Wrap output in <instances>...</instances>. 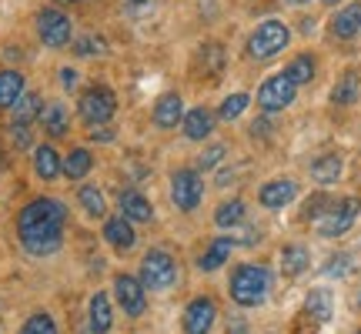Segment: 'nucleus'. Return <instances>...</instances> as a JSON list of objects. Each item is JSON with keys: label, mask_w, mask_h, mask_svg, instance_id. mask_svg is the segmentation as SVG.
Returning a JSON list of instances; mask_svg holds the SVG:
<instances>
[{"label": "nucleus", "mask_w": 361, "mask_h": 334, "mask_svg": "<svg viewBox=\"0 0 361 334\" xmlns=\"http://www.w3.org/2000/svg\"><path fill=\"white\" fill-rule=\"evenodd\" d=\"M64 224H67V207L54 197H37L20 211L17 218V237L24 245L27 254L44 257L54 254L64 245Z\"/></svg>", "instance_id": "1"}, {"label": "nucleus", "mask_w": 361, "mask_h": 334, "mask_svg": "<svg viewBox=\"0 0 361 334\" xmlns=\"http://www.w3.org/2000/svg\"><path fill=\"white\" fill-rule=\"evenodd\" d=\"M271 287V274L261 264H238L228 281V291H231V301L241 304V308H258L264 304Z\"/></svg>", "instance_id": "2"}, {"label": "nucleus", "mask_w": 361, "mask_h": 334, "mask_svg": "<svg viewBox=\"0 0 361 334\" xmlns=\"http://www.w3.org/2000/svg\"><path fill=\"white\" fill-rule=\"evenodd\" d=\"M288 40H291V30H288L281 20H264V24H258V30L247 37V57L271 61V57H278V54L288 47Z\"/></svg>", "instance_id": "3"}, {"label": "nucleus", "mask_w": 361, "mask_h": 334, "mask_svg": "<svg viewBox=\"0 0 361 334\" xmlns=\"http://www.w3.org/2000/svg\"><path fill=\"white\" fill-rule=\"evenodd\" d=\"M174 281H178V264H174V257H171L168 251H161V247L147 251L141 261L144 291H168V287H174Z\"/></svg>", "instance_id": "4"}, {"label": "nucleus", "mask_w": 361, "mask_h": 334, "mask_svg": "<svg viewBox=\"0 0 361 334\" xmlns=\"http://www.w3.org/2000/svg\"><path fill=\"white\" fill-rule=\"evenodd\" d=\"M80 117L87 120V124H107L111 117H114L117 111V97L111 87H104V84H94V87H87L84 94H80V104H78Z\"/></svg>", "instance_id": "5"}, {"label": "nucleus", "mask_w": 361, "mask_h": 334, "mask_svg": "<svg viewBox=\"0 0 361 334\" xmlns=\"http://www.w3.org/2000/svg\"><path fill=\"white\" fill-rule=\"evenodd\" d=\"M358 214H361L358 197H341V201H331V207L318 218V231H322V237H341V234L358 221Z\"/></svg>", "instance_id": "6"}, {"label": "nucleus", "mask_w": 361, "mask_h": 334, "mask_svg": "<svg viewBox=\"0 0 361 334\" xmlns=\"http://www.w3.org/2000/svg\"><path fill=\"white\" fill-rule=\"evenodd\" d=\"M201 197H204V180H201V174L191 171V167L174 171V178H171V201L178 204V211H197Z\"/></svg>", "instance_id": "7"}, {"label": "nucleus", "mask_w": 361, "mask_h": 334, "mask_svg": "<svg viewBox=\"0 0 361 334\" xmlns=\"http://www.w3.org/2000/svg\"><path fill=\"white\" fill-rule=\"evenodd\" d=\"M298 84L288 74H274L258 87V107L264 114H274V111H284L288 104H295Z\"/></svg>", "instance_id": "8"}, {"label": "nucleus", "mask_w": 361, "mask_h": 334, "mask_svg": "<svg viewBox=\"0 0 361 334\" xmlns=\"http://www.w3.org/2000/svg\"><path fill=\"white\" fill-rule=\"evenodd\" d=\"M37 34L47 47H67L71 44V17L57 7H47V11L37 13Z\"/></svg>", "instance_id": "9"}, {"label": "nucleus", "mask_w": 361, "mask_h": 334, "mask_svg": "<svg viewBox=\"0 0 361 334\" xmlns=\"http://www.w3.org/2000/svg\"><path fill=\"white\" fill-rule=\"evenodd\" d=\"M114 295L117 304L128 318H141L144 308H147V295H144L141 278H130V274H117L114 278Z\"/></svg>", "instance_id": "10"}, {"label": "nucleus", "mask_w": 361, "mask_h": 334, "mask_svg": "<svg viewBox=\"0 0 361 334\" xmlns=\"http://www.w3.org/2000/svg\"><path fill=\"white\" fill-rule=\"evenodd\" d=\"M214 318H218V304L211 297H194L191 304L184 308V334H211L214 328Z\"/></svg>", "instance_id": "11"}, {"label": "nucleus", "mask_w": 361, "mask_h": 334, "mask_svg": "<svg viewBox=\"0 0 361 334\" xmlns=\"http://www.w3.org/2000/svg\"><path fill=\"white\" fill-rule=\"evenodd\" d=\"M194 74H197V80L218 84L221 74H224V47L221 44H201L194 54Z\"/></svg>", "instance_id": "12"}, {"label": "nucleus", "mask_w": 361, "mask_h": 334, "mask_svg": "<svg viewBox=\"0 0 361 334\" xmlns=\"http://www.w3.org/2000/svg\"><path fill=\"white\" fill-rule=\"evenodd\" d=\"M104 241L114 247V251H130L134 241H137V234H134V228H130V221L121 214V218H111L107 224H104Z\"/></svg>", "instance_id": "13"}, {"label": "nucleus", "mask_w": 361, "mask_h": 334, "mask_svg": "<svg viewBox=\"0 0 361 334\" xmlns=\"http://www.w3.org/2000/svg\"><path fill=\"white\" fill-rule=\"evenodd\" d=\"M295 194H298V184L284 178V180H271V184H264L258 197H261V204H264V207L278 211V207L291 204V201H295Z\"/></svg>", "instance_id": "14"}, {"label": "nucleus", "mask_w": 361, "mask_h": 334, "mask_svg": "<svg viewBox=\"0 0 361 334\" xmlns=\"http://www.w3.org/2000/svg\"><path fill=\"white\" fill-rule=\"evenodd\" d=\"M117 204H121V214L128 221H141L144 224V221L154 218V207H151V201H147L141 191H121Z\"/></svg>", "instance_id": "15"}, {"label": "nucleus", "mask_w": 361, "mask_h": 334, "mask_svg": "<svg viewBox=\"0 0 361 334\" xmlns=\"http://www.w3.org/2000/svg\"><path fill=\"white\" fill-rule=\"evenodd\" d=\"M180 120H184V101L178 94H164L154 104V124L157 128H178Z\"/></svg>", "instance_id": "16"}, {"label": "nucleus", "mask_w": 361, "mask_h": 334, "mask_svg": "<svg viewBox=\"0 0 361 334\" xmlns=\"http://www.w3.org/2000/svg\"><path fill=\"white\" fill-rule=\"evenodd\" d=\"M211 130H214V114H211V111L194 107L191 114H184V137H188V141H204Z\"/></svg>", "instance_id": "17"}, {"label": "nucleus", "mask_w": 361, "mask_h": 334, "mask_svg": "<svg viewBox=\"0 0 361 334\" xmlns=\"http://www.w3.org/2000/svg\"><path fill=\"white\" fill-rule=\"evenodd\" d=\"M90 331L94 334H107L111 331V324H114V314H111V301H107V295L104 291H97V295L90 297Z\"/></svg>", "instance_id": "18"}, {"label": "nucleus", "mask_w": 361, "mask_h": 334, "mask_svg": "<svg viewBox=\"0 0 361 334\" xmlns=\"http://www.w3.org/2000/svg\"><path fill=\"white\" fill-rule=\"evenodd\" d=\"M361 30V4H348L341 13H335V20H331V34L341 40L355 37Z\"/></svg>", "instance_id": "19"}, {"label": "nucleus", "mask_w": 361, "mask_h": 334, "mask_svg": "<svg viewBox=\"0 0 361 334\" xmlns=\"http://www.w3.org/2000/svg\"><path fill=\"white\" fill-rule=\"evenodd\" d=\"M231 251H234V237H214V241H211V247L201 254L197 268H201V271H218L221 264L231 257Z\"/></svg>", "instance_id": "20"}, {"label": "nucleus", "mask_w": 361, "mask_h": 334, "mask_svg": "<svg viewBox=\"0 0 361 334\" xmlns=\"http://www.w3.org/2000/svg\"><path fill=\"white\" fill-rule=\"evenodd\" d=\"M40 124H44V130L51 134V137H61V134H67V107L64 104H44L40 107Z\"/></svg>", "instance_id": "21"}, {"label": "nucleus", "mask_w": 361, "mask_h": 334, "mask_svg": "<svg viewBox=\"0 0 361 334\" xmlns=\"http://www.w3.org/2000/svg\"><path fill=\"white\" fill-rule=\"evenodd\" d=\"M311 264V254H308V247H301V245H288L281 251V271L288 274V278H298V274H305Z\"/></svg>", "instance_id": "22"}, {"label": "nucleus", "mask_w": 361, "mask_h": 334, "mask_svg": "<svg viewBox=\"0 0 361 334\" xmlns=\"http://www.w3.org/2000/svg\"><path fill=\"white\" fill-rule=\"evenodd\" d=\"M20 94H24L20 70H0V111H4V107H13Z\"/></svg>", "instance_id": "23"}, {"label": "nucleus", "mask_w": 361, "mask_h": 334, "mask_svg": "<svg viewBox=\"0 0 361 334\" xmlns=\"http://www.w3.org/2000/svg\"><path fill=\"white\" fill-rule=\"evenodd\" d=\"M34 171H37V178H44V180H54L57 174H61V157H57V151L54 147H37L34 151Z\"/></svg>", "instance_id": "24"}, {"label": "nucleus", "mask_w": 361, "mask_h": 334, "mask_svg": "<svg viewBox=\"0 0 361 334\" xmlns=\"http://www.w3.org/2000/svg\"><path fill=\"white\" fill-rule=\"evenodd\" d=\"M311 178L318 180V184H335V180L341 178V157L338 154L318 157V161L311 164Z\"/></svg>", "instance_id": "25"}, {"label": "nucleus", "mask_w": 361, "mask_h": 334, "mask_svg": "<svg viewBox=\"0 0 361 334\" xmlns=\"http://www.w3.org/2000/svg\"><path fill=\"white\" fill-rule=\"evenodd\" d=\"M358 101V74L355 70H348L345 78L335 84V90H331V104H338V107H348V104Z\"/></svg>", "instance_id": "26"}, {"label": "nucleus", "mask_w": 361, "mask_h": 334, "mask_svg": "<svg viewBox=\"0 0 361 334\" xmlns=\"http://www.w3.org/2000/svg\"><path fill=\"white\" fill-rule=\"evenodd\" d=\"M40 97L37 94H20L17 97V104H13L11 111H13V124H30L34 117H40Z\"/></svg>", "instance_id": "27"}, {"label": "nucleus", "mask_w": 361, "mask_h": 334, "mask_svg": "<svg viewBox=\"0 0 361 334\" xmlns=\"http://www.w3.org/2000/svg\"><path fill=\"white\" fill-rule=\"evenodd\" d=\"M305 311H308L318 324H324L328 318H331V291H322V287H318V291H311L308 301H305Z\"/></svg>", "instance_id": "28"}, {"label": "nucleus", "mask_w": 361, "mask_h": 334, "mask_svg": "<svg viewBox=\"0 0 361 334\" xmlns=\"http://www.w3.org/2000/svg\"><path fill=\"white\" fill-rule=\"evenodd\" d=\"M90 164H94V157H90L87 151H80V147H78V151H71V154L61 161V171H64L71 180H80L90 171Z\"/></svg>", "instance_id": "29"}, {"label": "nucleus", "mask_w": 361, "mask_h": 334, "mask_svg": "<svg viewBox=\"0 0 361 334\" xmlns=\"http://www.w3.org/2000/svg\"><path fill=\"white\" fill-rule=\"evenodd\" d=\"M78 201H80V207L87 211L90 218H104L107 214V204H104V194L94 187V184H84L78 191Z\"/></svg>", "instance_id": "30"}, {"label": "nucleus", "mask_w": 361, "mask_h": 334, "mask_svg": "<svg viewBox=\"0 0 361 334\" xmlns=\"http://www.w3.org/2000/svg\"><path fill=\"white\" fill-rule=\"evenodd\" d=\"M241 221H245V204H241V201H228V204H221L218 214H214V224L224 228V231H228V228H238Z\"/></svg>", "instance_id": "31"}, {"label": "nucleus", "mask_w": 361, "mask_h": 334, "mask_svg": "<svg viewBox=\"0 0 361 334\" xmlns=\"http://www.w3.org/2000/svg\"><path fill=\"white\" fill-rule=\"evenodd\" d=\"M284 74L295 80V84H311V80H314V61H311L308 54H301V57H295V61L288 64Z\"/></svg>", "instance_id": "32"}, {"label": "nucleus", "mask_w": 361, "mask_h": 334, "mask_svg": "<svg viewBox=\"0 0 361 334\" xmlns=\"http://www.w3.org/2000/svg\"><path fill=\"white\" fill-rule=\"evenodd\" d=\"M20 334H57V324H54L51 314H44V311H37V314H30L24 324V331Z\"/></svg>", "instance_id": "33"}, {"label": "nucleus", "mask_w": 361, "mask_h": 334, "mask_svg": "<svg viewBox=\"0 0 361 334\" xmlns=\"http://www.w3.org/2000/svg\"><path fill=\"white\" fill-rule=\"evenodd\" d=\"M247 107V94H231V97H224V104H221V120H238V117L245 114Z\"/></svg>", "instance_id": "34"}, {"label": "nucleus", "mask_w": 361, "mask_h": 334, "mask_svg": "<svg viewBox=\"0 0 361 334\" xmlns=\"http://www.w3.org/2000/svg\"><path fill=\"white\" fill-rule=\"evenodd\" d=\"M328 207H331V197H328V194H314V197H308V201H305L301 218H305V221H318Z\"/></svg>", "instance_id": "35"}, {"label": "nucleus", "mask_w": 361, "mask_h": 334, "mask_svg": "<svg viewBox=\"0 0 361 334\" xmlns=\"http://www.w3.org/2000/svg\"><path fill=\"white\" fill-rule=\"evenodd\" d=\"M224 154H228L224 144H214V147H207L204 154L197 157V167H201V171H211V167H218L221 161H224Z\"/></svg>", "instance_id": "36"}, {"label": "nucleus", "mask_w": 361, "mask_h": 334, "mask_svg": "<svg viewBox=\"0 0 361 334\" xmlns=\"http://www.w3.org/2000/svg\"><path fill=\"white\" fill-rule=\"evenodd\" d=\"M318 331V321L311 318L308 311H298L295 321H291V334H314Z\"/></svg>", "instance_id": "37"}, {"label": "nucleus", "mask_w": 361, "mask_h": 334, "mask_svg": "<svg viewBox=\"0 0 361 334\" xmlns=\"http://www.w3.org/2000/svg\"><path fill=\"white\" fill-rule=\"evenodd\" d=\"M74 51H78L80 57H90V54H104L107 51V44H104L101 37H80L78 44H74Z\"/></svg>", "instance_id": "38"}, {"label": "nucleus", "mask_w": 361, "mask_h": 334, "mask_svg": "<svg viewBox=\"0 0 361 334\" xmlns=\"http://www.w3.org/2000/svg\"><path fill=\"white\" fill-rule=\"evenodd\" d=\"M13 144H17V147H27V144H30V130H27V124H13Z\"/></svg>", "instance_id": "39"}, {"label": "nucleus", "mask_w": 361, "mask_h": 334, "mask_svg": "<svg viewBox=\"0 0 361 334\" xmlns=\"http://www.w3.org/2000/svg\"><path fill=\"white\" fill-rule=\"evenodd\" d=\"M61 78H64V87L67 90L78 87V70H71V67H67V70H61Z\"/></svg>", "instance_id": "40"}, {"label": "nucleus", "mask_w": 361, "mask_h": 334, "mask_svg": "<svg viewBox=\"0 0 361 334\" xmlns=\"http://www.w3.org/2000/svg\"><path fill=\"white\" fill-rule=\"evenodd\" d=\"M228 334H245V321H234V324H228Z\"/></svg>", "instance_id": "41"}, {"label": "nucleus", "mask_w": 361, "mask_h": 334, "mask_svg": "<svg viewBox=\"0 0 361 334\" xmlns=\"http://www.w3.org/2000/svg\"><path fill=\"white\" fill-rule=\"evenodd\" d=\"M128 4H134V7H137V4H147V0H128Z\"/></svg>", "instance_id": "42"}, {"label": "nucleus", "mask_w": 361, "mask_h": 334, "mask_svg": "<svg viewBox=\"0 0 361 334\" xmlns=\"http://www.w3.org/2000/svg\"><path fill=\"white\" fill-rule=\"evenodd\" d=\"M57 4H80V0H57Z\"/></svg>", "instance_id": "43"}, {"label": "nucleus", "mask_w": 361, "mask_h": 334, "mask_svg": "<svg viewBox=\"0 0 361 334\" xmlns=\"http://www.w3.org/2000/svg\"><path fill=\"white\" fill-rule=\"evenodd\" d=\"M291 4H305V0H291Z\"/></svg>", "instance_id": "44"}, {"label": "nucleus", "mask_w": 361, "mask_h": 334, "mask_svg": "<svg viewBox=\"0 0 361 334\" xmlns=\"http://www.w3.org/2000/svg\"><path fill=\"white\" fill-rule=\"evenodd\" d=\"M358 304H361V297H358Z\"/></svg>", "instance_id": "45"}, {"label": "nucleus", "mask_w": 361, "mask_h": 334, "mask_svg": "<svg viewBox=\"0 0 361 334\" xmlns=\"http://www.w3.org/2000/svg\"><path fill=\"white\" fill-rule=\"evenodd\" d=\"M355 334H361V331H355Z\"/></svg>", "instance_id": "46"}]
</instances>
